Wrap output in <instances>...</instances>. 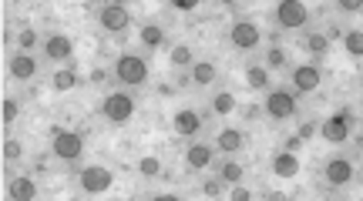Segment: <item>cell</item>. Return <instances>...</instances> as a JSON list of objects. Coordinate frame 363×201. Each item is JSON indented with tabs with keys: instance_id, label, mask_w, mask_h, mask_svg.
Listing matches in <instances>:
<instances>
[{
	"instance_id": "1",
	"label": "cell",
	"mask_w": 363,
	"mask_h": 201,
	"mask_svg": "<svg viewBox=\"0 0 363 201\" xmlns=\"http://www.w3.org/2000/svg\"><path fill=\"white\" fill-rule=\"evenodd\" d=\"M115 81L125 88H138L148 81V61L142 54H121L115 61Z\"/></svg>"
},
{
	"instance_id": "2",
	"label": "cell",
	"mask_w": 363,
	"mask_h": 201,
	"mask_svg": "<svg viewBox=\"0 0 363 201\" xmlns=\"http://www.w3.org/2000/svg\"><path fill=\"white\" fill-rule=\"evenodd\" d=\"M101 114H104V121H111L115 127H125L135 117V98L125 94V91H115V94H108L101 100Z\"/></svg>"
},
{
	"instance_id": "3",
	"label": "cell",
	"mask_w": 363,
	"mask_h": 201,
	"mask_svg": "<svg viewBox=\"0 0 363 201\" xmlns=\"http://www.w3.org/2000/svg\"><path fill=\"white\" fill-rule=\"evenodd\" d=\"M78 185L84 195H104V191L115 185V175L108 168H101V164H88V168H81Z\"/></svg>"
},
{
	"instance_id": "4",
	"label": "cell",
	"mask_w": 363,
	"mask_h": 201,
	"mask_svg": "<svg viewBox=\"0 0 363 201\" xmlns=\"http://www.w3.org/2000/svg\"><path fill=\"white\" fill-rule=\"evenodd\" d=\"M51 151H54V158H61V161H78L81 154H84V138H81L78 131H54Z\"/></svg>"
},
{
	"instance_id": "5",
	"label": "cell",
	"mask_w": 363,
	"mask_h": 201,
	"mask_svg": "<svg viewBox=\"0 0 363 201\" xmlns=\"http://www.w3.org/2000/svg\"><path fill=\"white\" fill-rule=\"evenodd\" d=\"M266 114L272 121H289L296 114V94L286 88H272L269 98H266Z\"/></svg>"
},
{
	"instance_id": "6",
	"label": "cell",
	"mask_w": 363,
	"mask_h": 201,
	"mask_svg": "<svg viewBox=\"0 0 363 201\" xmlns=\"http://www.w3.org/2000/svg\"><path fill=\"white\" fill-rule=\"evenodd\" d=\"M310 21V7L303 4V0H283L279 7H276V24L286 27V30H296Z\"/></svg>"
},
{
	"instance_id": "7",
	"label": "cell",
	"mask_w": 363,
	"mask_h": 201,
	"mask_svg": "<svg viewBox=\"0 0 363 201\" xmlns=\"http://www.w3.org/2000/svg\"><path fill=\"white\" fill-rule=\"evenodd\" d=\"M98 24H101L108 34H121V30L131 24V11L125 4H104L101 11H98Z\"/></svg>"
},
{
	"instance_id": "8",
	"label": "cell",
	"mask_w": 363,
	"mask_h": 201,
	"mask_svg": "<svg viewBox=\"0 0 363 201\" xmlns=\"http://www.w3.org/2000/svg\"><path fill=\"white\" fill-rule=\"evenodd\" d=\"M229 40H233L235 50H252L262 40V34H259V27H256V21H235L229 27Z\"/></svg>"
},
{
	"instance_id": "9",
	"label": "cell",
	"mask_w": 363,
	"mask_h": 201,
	"mask_svg": "<svg viewBox=\"0 0 363 201\" xmlns=\"http://www.w3.org/2000/svg\"><path fill=\"white\" fill-rule=\"evenodd\" d=\"M320 134H323V141H330V144H343V141L350 138V114H330L323 125H320Z\"/></svg>"
},
{
	"instance_id": "10",
	"label": "cell",
	"mask_w": 363,
	"mask_h": 201,
	"mask_svg": "<svg viewBox=\"0 0 363 201\" xmlns=\"http://www.w3.org/2000/svg\"><path fill=\"white\" fill-rule=\"evenodd\" d=\"M320 81H323V74H320L316 64H299V67H293V91H296V94H313V91L320 88Z\"/></svg>"
},
{
	"instance_id": "11",
	"label": "cell",
	"mask_w": 363,
	"mask_h": 201,
	"mask_svg": "<svg viewBox=\"0 0 363 201\" xmlns=\"http://www.w3.org/2000/svg\"><path fill=\"white\" fill-rule=\"evenodd\" d=\"M326 175V185H333V188H343V185H350L353 181V161L347 158H330L323 168Z\"/></svg>"
},
{
	"instance_id": "12",
	"label": "cell",
	"mask_w": 363,
	"mask_h": 201,
	"mask_svg": "<svg viewBox=\"0 0 363 201\" xmlns=\"http://www.w3.org/2000/svg\"><path fill=\"white\" fill-rule=\"evenodd\" d=\"M71 54H74V40L67 38V34H51V38H44V57L48 61H71Z\"/></svg>"
},
{
	"instance_id": "13",
	"label": "cell",
	"mask_w": 363,
	"mask_h": 201,
	"mask_svg": "<svg viewBox=\"0 0 363 201\" xmlns=\"http://www.w3.org/2000/svg\"><path fill=\"white\" fill-rule=\"evenodd\" d=\"M172 127H175V134H182V138H195L202 131V114L192 111V108H182L172 117Z\"/></svg>"
},
{
	"instance_id": "14",
	"label": "cell",
	"mask_w": 363,
	"mask_h": 201,
	"mask_svg": "<svg viewBox=\"0 0 363 201\" xmlns=\"http://www.w3.org/2000/svg\"><path fill=\"white\" fill-rule=\"evenodd\" d=\"M7 74H11L13 81H30V77L38 74V61L21 50V54H13L11 61H7Z\"/></svg>"
},
{
	"instance_id": "15",
	"label": "cell",
	"mask_w": 363,
	"mask_h": 201,
	"mask_svg": "<svg viewBox=\"0 0 363 201\" xmlns=\"http://www.w3.org/2000/svg\"><path fill=\"white\" fill-rule=\"evenodd\" d=\"M272 175L283 178V181L296 178L299 175V158L293 154V151H279V154L272 158Z\"/></svg>"
},
{
	"instance_id": "16",
	"label": "cell",
	"mask_w": 363,
	"mask_h": 201,
	"mask_svg": "<svg viewBox=\"0 0 363 201\" xmlns=\"http://www.w3.org/2000/svg\"><path fill=\"white\" fill-rule=\"evenodd\" d=\"M212 154H216V148H208V144H189L185 148V164L192 171H206L208 164H212Z\"/></svg>"
},
{
	"instance_id": "17",
	"label": "cell",
	"mask_w": 363,
	"mask_h": 201,
	"mask_svg": "<svg viewBox=\"0 0 363 201\" xmlns=\"http://www.w3.org/2000/svg\"><path fill=\"white\" fill-rule=\"evenodd\" d=\"M7 198L11 201H34L38 198V185L30 181V178H13L11 185H7Z\"/></svg>"
},
{
	"instance_id": "18",
	"label": "cell",
	"mask_w": 363,
	"mask_h": 201,
	"mask_svg": "<svg viewBox=\"0 0 363 201\" xmlns=\"http://www.w3.org/2000/svg\"><path fill=\"white\" fill-rule=\"evenodd\" d=\"M242 144H246V138H242V131H235V127H222L219 138H216V148H219L222 154H235V151H242Z\"/></svg>"
},
{
	"instance_id": "19",
	"label": "cell",
	"mask_w": 363,
	"mask_h": 201,
	"mask_svg": "<svg viewBox=\"0 0 363 201\" xmlns=\"http://www.w3.org/2000/svg\"><path fill=\"white\" fill-rule=\"evenodd\" d=\"M189 74H192V84H199V88H208V84L216 81V74H219V71H216V64H212V61H195Z\"/></svg>"
},
{
	"instance_id": "20",
	"label": "cell",
	"mask_w": 363,
	"mask_h": 201,
	"mask_svg": "<svg viewBox=\"0 0 363 201\" xmlns=\"http://www.w3.org/2000/svg\"><path fill=\"white\" fill-rule=\"evenodd\" d=\"M246 84L252 91H266L269 88V67H256V64H249L246 67Z\"/></svg>"
},
{
	"instance_id": "21",
	"label": "cell",
	"mask_w": 363,
	"mask_h": 201,
	"mask_svg": "<svg viewBox=\"0 0 363 201\" xmlns=\"http://www.w3.org/2000/svg\"><path fill=\"white\" fill-rule=\"evenodd\" d=\"M138 40H142L148 50H155V47H162V44H165V30H162L158 24H145L142 34H138Z\"/></svg>"
},
{
	"instance_id": "22",
	"label": "cell",
	"mask_w": 363,
	"mask_h": 201,
	"mask_svg": "<svg viewBox=\"0 0 363 201\" xmlns=\"http://www.w3.org/2000/svg\"><path fill=\"white\" fill-rule=\"evenodd\" d=\"M169 61H172V67H189V71H192L195 54H192V47H185V44H175V47L169 50Z\"/></svg>"
},
{
	"instance_id": "23",
	"label": "cell",
	"mask_w": 363,
	"mask_h": 201,
	"mask_svg": "<svg viewBox=\"0 0 363 201\" xmlns=\"http://www.w3.org/2000/svg\"><path fill=\"white\" fill-rule=\"evenodd\" d=\"M303 50L313 54V57H323L326 50H330V40H326V34H306L303 38Z\"/></svg>"
},
{
	"instance_id": "24",
	"label": "cell",
	"mask_w": 363,
	"mask_h": 201,
	"mask_svg": "<svg viewBox=\"0 0 363 201\" xmlns=\"http://www.w3.org/2000/svg\"><path fill=\"white\" fill-rule=\"evenodd\" d=\"M242 175H246V171H242V164H239V161L219 164V181H222V185H239V181H242Z\"/></svg>"
},
{
	"instance_id": "25",
	"label": "cell",
	"mask_w": 363,
	"mask_h": 201,
	"mask_svg": "<svg viewBox=\"0 0 363 201\" xmlns=\"http://www.w3.org/2000/svg\"><path fill=\"white\" fill-rule=\"evenodd\" d=\"M51 84H54V91H61V94H65V91H71L74 84H78V74H74V67H61V71L51 77Z\"/></svg>"
},
{
	"instance_id": "26",
	"label": "cell",
	"mask_w": 363,
	"mask_h": 201,
	"mask_svg": "<svg viewBox=\"0 0 363 201\" xmlns=\"http://www.w3.org/2000/svg\"><path fill=\"white\" fill-rule=\"evenodd\" d=\"M343 47L350 57H363V30H347L343 34Z\"/></svg>"
},
{
	"instance_id": "27",
	"label": "cell",
	"mask_w": 363,
	"mask_h": 201,
	"mask_svg": "<svg viewBox=\"0 0 363 201\" xmlns=\"http://www.w3.org/2000/svg\"><path fill=\"white\" fill-rule=\"evenodd\" d=\"M212 111L222 114V117H225V114H233L235 111V94H229V91L216 94V98H212Z\"/></svg>"
},
{
	"instance_id": "28",
	"label": "cell",
	"mask_w": 363,
	"mask_h": 201,
	"mask_svg": "<svg viewBox=\"0 0 363 201\" xmlns=\"http://www.w3.org/2000/svg\"><path fill=\"white\" fill-rule=\"evenodd\" d=\"M138 175H142V178H158V175H162V161H158V158H152V154H145L142 161H138Z\"/></svg>"
},
{
	"instance_id": "29",
	"label": "cell",
	"mask_w": 363,
	"mask_h": 201,
	"mask_svg": "<svg viewBox=\"0 0 363 201\" xmlns=\"http://www.w3.org/2000/svg\"><path fill=\"white\" fill-rule=\"evenodd\" d=\"M286 61H289L286 47H269V54H266V67H269V71H279V67H286Z\"/></svg>"
},
{
	"instance_id": "30",
	"label": "cell",
	"mask_w": 363,
	"mask_h": 201,
	"mask_svg": "<svg viewBox=\"0 0 363 201\" xmlns=\"http://www.w3.org/2000/svg\"><path fill=\"white\" fill-rule=\"evenodd\" d=\"M38 30H34V27H24V30H21V34H17V44H21V50H24V54H30V50L38 47Z\"/></svg>"
},
{
	"instance_id": "31",
	"label": "cell",
	"mask_w": 363,
	"mask_h": 201,
	"mask_svg": "<svg viewBox=\"0 0 363 201\" xmlns=\"http://www.w3.org/2000/svg\"><path fill=\"white\" fill-rule=\"evenodd\" d=\"M21 154H24V144H21L17 138H7V141H4V158H7V161H17Z\"/></svg>"
},
{
	"instance_id": "32",
	"label": "cell",
	"mask_w": 363,
	"mask_h": 201,
	"mask_svg": "<svg viewBox=\"0 0 363 201\" xmlns=\"http://www.w3.org/2000/svg\"><path fill=\"white\" fill-rule=\"evenodd\" d=\"M17 114H21V104H17L13 98H7L4 100V125H13V121H17Z\"/></svg>"
},
{
	"instance_id": "33",
	"label": "cell",
	"mask_w": 363,
	"mask_h": 201,
	"mask_svg": "<svg viewBox=\"0 0 363 201\" xmlns=\"http://www.w3.org/2000/svg\"><path fill=\"white\" fill-rule=\"evenodd\" d=\"M229 201H252V191H249V188H239V185H235V188L229 191Z\"/></svg>"
},
{
	"instance_id": "34",
	"label": "cell",
	"mask_w": 363,
	"mask_h": 201,
	"mask_svg": "<svg viewBox=\"0 0 363 201\" xmlns=\"http://www.w3.org/2000/svg\"><path fill=\"white\" fill-rule=\"evenodd\" d=\"M296 134H299V138H303V141H310L313 134H316V125H313V121H303V125H299V131H296Z\"/></svg>"
},
{
	"instance_id": "35",
	"label": "cell",
	"mask_w": 363,
	"mask_h": 201,
	"mask_svg": "<svg viewBox=\"0 0 363 201\" xmlns=\"http://www.w3.org/2000/svg\"><path fill=\"white\" fill-rule=\"evenodd\" d=\"M172 7H175V11H182V13H189V11H195V7H199V0H175Z\"/></svg>"
},
{
	"instance_id": "36",
	"label": "cell",
	"mask_w": 363,
	"mask_h": 201,
	"mask_svg": "<svg viewBox=\"0 0 363 201\" xmlns=\"http://www.w3.org/2000/svg\"><path fill=\"white\" fill-rule=\"evenodd\" d=\"M340 11H363V0H343Z\"/></svg>"
},
{
	"instance_id": "37",
	"label": "cell",
	"mask_w": 363,
	"mask_h": 201,
	"mask_svg": "<svg viewBox=\"0 0 363 201\" xmlns=\"http://www.w3.org/2000/svg\"><path fill=\"white\" fill-rule=\"evenodd\" d=\"M219 191H222V181H206V195H208V198H216Z\"/></svg>"
},
{
	"instance_id": "38",
	"label": "cell",
	"mask_w": 363,
	"mask_h": 201,
	"mask_svg": "<svg viewBox=\"0 0 363 201\" xmlns=\"http://www.w3.org/2000/svg\"><path fill=\"white\" fill-rule=\"evenodd\" d=\"M299 148H303V138H299V134H293V138L286 141V151H293V154H296Z\"/></svg>"
},
{
	"instance_id": "39",
	"label": "cell",
	"mask_w": 363,
	"mask_h": 201,
	"mask_svg": "<svg viewBox=\"0 0 363 201\" xmlns=\"http://www.w3.org/2000/svg\"><path fill=\"white\" fill-rule=\"evenodd\" d=\"M104 77H108V74H104V71H98V67H94V71H91V81H94V84H101Z\"/></svg>"
},
{
	"instance_id": "40",
	"label": "cell",
	"mask_w": 363,
	"mask_h": 201,
	"mask_svg": "<svg viewBox=\"0 0 363 201\" xmlns=\"http://www.w3.org/2000/svg\"><path fill=\"white\" fill-rule=\"evenodd\" d=\"M152 201H182V198H175V195H155Z\"/></svg>"
},
{
	"instance_id": "41",
	"label": "cell",
	"mask_w": 363,
	"mask_h": 201,
	"mask_svg": "<svg viewBox=\"0 0 363 201\" xmlns=\"http://www.w3.org/2000/svg\"><path fill=\"white\" fill-rule=\"evenodd\" d=\"M269 201H289V198H286V195H279V191H272Z\"/></svg>"
}]
</instances>
